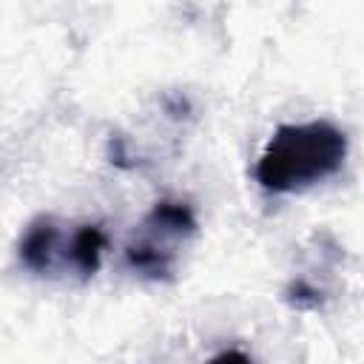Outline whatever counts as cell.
I'll list each match as a JSON object with an SVG mask.
<instances>
[{"mask_svg": "<svg viewBox=\"0 0 364 364\" xmlns=\"http://www.w3.org/2000/svg\"><path fill=\"white\" fill-rule=\"evenodd\" d=\"M196 230L199 222L188 202L159 199L125 245V264L142 279L165 282L173 276L179 250L196 236Z\"/></svg>", "mask_w": 364, "mask_h": 364, "instance_id": "cell-2", "label": "cell"}, {"mask_svg": "<svg viewBox=\"0 0 364 364\" xmlns=\"http://www.w3.org/2000/svg\"><path fill=\"white\" fill-rule=\"evenodd\" d=\"M225 358H239V361H247L250 355H247V353H239V350H225V353L213 355V361H225Z\"/></svg>", "mask_w": 364, "mask_h": 364, "instance_id": "cell-4", "label": "cell"}, {"mask_svg": "<svg viewBox=\"0 0 364 364\" xmlns=\"http://www.w3.org/2000/svg\"><path fill=\"white\" fill-rule=\"evenodd\" d=\"M17 259L37 276L74 273V225H65L57 216L31 219L17 242Z\"/></svg>", "mask_w": 364, "mask_h": 364, "instance_id": "cell-3", "label": "cell"}, {"mask_svg": "<svg viewBox=\"0 0 364 364\" xmlns=\"http://www.w3.org/2000/svg\"><path fill=\"white\" fill-rule=\"evenodd\" d=\"M347 159V134L327 122H287L279 125L256 162V182L270 193H296L324 182L341 171Z\"/></svg>", "mask_w": 364, "mask_h": 364, "instance_id": "cell-1", "label": "cell"}]
</instances>
